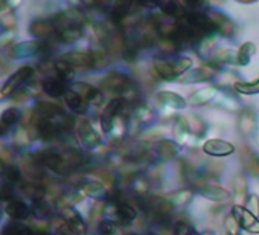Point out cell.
<instances>
[{
    "mask_svg": "<svg viewBox=\"0 0 259 235\" xmlns=\"http://www.w3.org/2000/svg\"><path fill=\"white\" fill-rule=\"evenodd\" d=\"M191 60L189 58H179L174 61H166V60H156L154 61V69L160 78L171 80L180 73H183L186 69L191 67Z\"/></svg>",
    "mask_w": 259,
    "mask_h": 235,
    "instance_id": "6da1fadb",
    "label": "cell"
},
{
    "mask_svg": "<svg viewBox=\"0 0 259 235\" xmlns=\"http://www.w3.org/2000/svg\"><path fill=\"white\" fill-rule=\"evenodd\" d=\"M232 215L236 220V223L239 224V227L251 232V233H257L259 232V221L256 220V217L247 211V208H242L239 205H235L232 208Z\"/></svg>",
    "mask_w": 259,
    "mask_h": 235,
    "instance_id": "7a4b0ae2",
    "label": "cell"
},
{
    "mask_svg": "<svg viewBox=\"0 0 259 235\" xmlns=\"http://www.w3.org/2000/svg\"><path fill=\"white\" fill-rule=\"evenodd\" d=\"M32 75H34V69H32L31 66H23V67H20V69H19L16 73H13V75L8 78V81L4 84V87H2L4 96L13 95V93L16 92V89H19V86L25 84Z\"/></svg>",
    "mask_w": 259,
    "mask_h": 235,
    "instance_id": "3957f363",
    "label": "cell"
},
{
    "mask_svg": "<svg viewBox=\"0 0 259 235\" xmlns=\"http://www.w3.org/2000/svg\"><path fill=\"white\" fill-rule=\"evenodd\" d=\"M125 105V102L120 98H114L108 102V105L105 107L102 116H101V126L104 132H111L113 130V123L116 120V116L119 113H122V107Z\"/></svg>",
    "mask_w": 259,
    "mask_h": 235,
    "instance_id": "277c9868",
    "label": "cell"
},
{
    "mask_svg": "<svg viewBox=\"0 0 259 235\" xmlns=\"http://www.w3.org/2000/svg\"><path fill=\"white\" fill-rule=\"evenodd\" d=\"M130 86L132 84V80L128 76L119 73V72H114V73H110L104 81H102V87L108 92H114V93H119L122 95Z\"/></svg>",
    "mask_w": 259,
    "mask_h": 235,
    "instance_id": "5b68a950",
    "label": "cell"
},
{
    "mask_svg": "<svg viewBox=\"0 0 259 235\" xmlns=\"http://www.w3.org/2000/svg\"><path fill=\"white\" fill-rule=\"evenodd\" d=\"M61 61L69 64L72 69H90L93 67V55L90 52H69L61 57Z\"/></svg>",
    "mask_w": 259,
    "mask_h": 235,
    "instance_id": "8992f818",
    "label": "cell"
},
{
    "mask_svg": "<svg viewBox=\"0 0 259 235\" xmlns=\"http://www.w3.org/2000/svg\"><path fill=\"white\" fill-rule=\"evenodd\" d=\"M78 136H79L81 144L89 150L98 147L101 142L99 135L93 130V127L90 126L89 121H79L78 123Z\"/></svg>",
    "mask_w": 259,
    "mask_h": 235,
    "instance_id": "52a82bcc",
    "label": "cell"
},
{
    "mask_svg": "<svg viewBox=\"0 0 259 235\" xmlns=\"http://www.w3.org/2000/svg\"><path fill=\"white\" fill-rule=\"evenodd\" d=\"M43 164L51 168L52 171L58 173V174H67L70 171L69 165L66 164L63 154H58L55 151H46L43 153Z\"/></svg>",
    "mask_w": 259,
    "mask_h": 235,
    "instance_id": "ba28073f",
    "label": "cell"
},
{
    "mask_svg": "<svg viewBox=\"0 0 259 235\" xmlns=\"http://www.w3.org/2000/svg\"><path fill=\"white\" fill-rule=\"evenodd\" d=\"M63 215L66 223L69 224L70 230L76 235H84L85 233V223L81 218V215L70 206H64L63 208Z\"/></svg>",
    "mask_w": 259,
    "mask_h": 235,
    "instance_id": "9c48e42d",
    "label": "cell"
},
{
    "mask_svg": "<svg viewBox=\"0 0 259 235\" xmlns=\"http://www.w3.org/2000/svg\"><path fill=\"white\" fill-rule=\"evenodd\" d=\"M48 48H49V46H48V45H43V43L25 42V43L17 45V46L13 49V57H14V58H26V57L35 55L37 52L48 51Z\"/></svg>",
    "mask_w": 259,
    "mask_h": 235,
    "instance_id": "30bf717a",
    "label": "cell"
},
{
    "mask_svg": "<svg viewBox=\"0 0 259 235\" xmlns=\"http://www.w3.org/2000/svg\"><path fill=\"white\" fill-rule=\"evenodd\" d=\"M233 145L226 142V141H220V139H210L204 144V151L207 154L212 156H227L233 153Z\"/></svg>",
    "mask_w": 259,
    "mask_h": 235,
    "instance_id": "8fae6325",
    "label": "cell"
},
{
    "mask_svg": "<svg viewBox=\"0 0 259 235\" xmlns=\"http://www.w3.org/2000/svg\"><path fill=\"white\" fill-rule=\"evenodd\" d=\"M41 86H43L45 93H48L52 98H60L61 95H66V92H67L64 81H61L60 78H55V76L46 78Z\"/></svg>",
    "mask_w": 259,
    "mask_h": 235,
    "instance_id": "7c38bea8",
    "label": "cell"
},
{
    "mask_svg": "<svg viewBox=\"0 0 259 235\" xmlns=\"http://www.w3.org/2000/svg\"><path fill=\"white\" fill-rule=\"evenodd\" d=\"M197 188L198 191L206 197V199H210V200H226L229 197V192L226 189H221L218 186H213V185H209V183H203V182H197Z\"/></svg>",
    "mask_w": 259,
    "mask_h": 235,
    "instance_id": "4fadbf2b",
    "label": "cell"
},
{
    "mask_svg": "<svg viewBox=\"0 0 259 235\" xmlns=\"http://www.w3.org/2000/svg\"><path fill=\"white\" fill-rule=\"evenodd\" d=\"M116 217L119 220V223L122 224H128L132 223L136 218V211L132 205H128L126 202L117 200L116 203Z\"/></svg>",
    "mask_w": 259,
    "mask_h": 235,
    "instance_id": "5bb4252c",
    "label": "cell"
},
{
    "mask_svg": "<svg viewBox=\"0 0 259 235\" xmlns=\"http://www.w3.org/2000/svg\"><path fill=\"white\" fill-rule=\"evenodd\" d=\"M29 208L25 202L22 200H10L7 205V214L11 218H17V220H23L29 215Z\"/></svg>",
    "mask_w": 259,
    "mask_h": 235,
    "instance_id": "9a60e30c",
    "label": "cell"
},
{
    "mask_svg": "<svg viewBox=\"0 0 259 235\" xmlns=\"http://www.w3.org/2000/svg\"><path fill=\"white\" fill-rule=\"evenodd\" d=\"M66 104L69 105L70 110H73L75 113H84L87 110V101H84L78 93H75L72 89L66 92Z\"/></svg>",
    "mask_w": 259,
    "mask_h": 235,
    "instance_id": "2e32d148",
    "label": "cell"
},
{
    "mask_svg": "<svg viewBox=\"0 0 259 235\" xmlns=\"http://www.w3.org/2000/svg\"><path fill=\"white\" fill-rule=\"evenodd\" d=\"M29 31L37 38H48V37H51V35H54L57 32L54 25L49 23V22H35V23L31 25Z\"/></svg>",
    "mask_w": 259,
    "mask_h": 235,
    "instance_id": "e0dca14e",
    "label": "cell"
},
{
    "mask_svg": "<svg viewBox=\"0 0 259 235\" xmlns=\"http://www.w3.org/2000/svg\"><path fill=\"white\" fill-rule=\"evenodd\" d=\"M210 19H212V22L215 23V26L221 31L223 35L229 37V35L233 34V31H235L233 23H232L226 16H223V14H210Z\"/></svg>",
    "mask_w": 259,
    "mask_h": 235,
    "instance_id": "ac0fdd59",
    "label": "cell"
},
{
    "mask_svg": "<svg viewBox=\"0 0 259 235\" xmlns=\"http://www.w3.org/2000/svg\"><path fill=\"white\" fill-rule=\"evenodd\" d=\"M157 151L160 154V158L169 161L172 158H176L179 154V145L172 141H160L159 142V147H157Z\"/></svg>",
    "mask_w": 259,
    "mask_h": 235,
    "instance_id": "d6986e66",
    "label": "cell"
},
{
    "mask_svg": "<svg viewBox=\"0 0 259 235\" xmlns=\"http://www.w3.org/2000/svg\"><path fill=\"white\" fill-rule=\"evenodd\" d=\"M254 123H256V120H254L253 113L244 111V113L241 114V118H239V130L242 132L244 136H248V135L254 130V126H256Z\"/></svg>",
    "mask_w": 259,
    "mask_h": 235,
    "instance_id": "ffe728a7",
    "label": "cell"
},
{
    "mask_svg": "<svg viewBox=\"0 0 259 235\" xmlns=\"http://www.w3.org/2000/svg\"><path fill=\"white\" fill-rule=\"evenodd\" d=\"M82 191H84V194H87V195H90L93 199H102L107 194L104 185L98 183V182H87V183H84L82 185Z\"/></svg>",
    "mask_w": 259,
    "mask_h": 235,
    "instance_id": "44dd1931",
    "label": "cell"
},
{
    "mask_svg": "<svg viewBox=\"0 0 259 235\" xmlns=\"http://www.w3.org/2000/svg\"><path fill=\"white\" fill-rule=\"evenodd\" d=\"M174 235H201V233H198L189 221L179 220L174 224Z\"/></svg>",
    "mask_w": 259,
    "mask_h": 235,
    "instance_id": "7402d4cb",
    "label": "cell"
},
{
    "mask_svg": "<svg viewBox=\"0 0 259 235\" xmlns=\"http://www.w3.org/2000/svg\"><path fill=\"white\" fill-rule=\"evenodd\" d=\"M159 99L165 104H169L172 107H185V99L180 98L177 93H171V92H162L159 93Z\"/></svg>",
    "mask_w": 259,
    "mask_h": 235,
    "instance_id": "603a6c76",
    "label": "cell"
},
{
    "mask_svg": "<svg viewBox=\"0 0 259 235\" xmlns=\"http://www.w3.org/2000/svg\"><path fill=\"white\" fill-rule=\"evenodd\" d=\"M244 165L247 167V170L251 174L259 177V158L254 153H251V151L244 153Z\"/></svg>",
    "mask_w": 259,
    "mask_h": 235,
    "instance_id": "cb8c5ba5",
    "label": "cell"
},
{
    "mask_svg": "<svg viewBox=\"0 0 259 235\" xmlns=\"http://www.w3.org/2000/svg\"><path fill=\"white\" fill-rule=\"evenodd\" d=\"M5 235H32V230L28 226L14 221L5 227Z\"/></svg>",
    "mask_w": 259,
    "mask_h": 235,
    "instance_id": "d4e9b609",
    "label": "cell"
},
{
    "mask_svg": "<svg viewBox=\"0 0 259 235\" xmlns=\"http://www.w3.org/2000/svg\"><path fill=\"white\" fill-rule=\"evenodd\" d=\"M20 120V113L16 108H8L2 113V118H0V123H2L4 127H10L16 123H19Z\"/></svg>",
    "mask_w": 259,
    "mask_h": 235,
    "instance_id": "484cf974",
    "label": "cell"
},
{
    "mask_svg": "<svg viewBox=\"0 0 259 235\" xmlns=\"http://www.w3.org/2000/svg\"><path fill=\"white\" fill-rule=\"evenodd\" d=\"M163 13L168 14V16H172V17H176L179 20L182 17H185V14H186V11L183 10V7L180 4H177V2H168V4H165L163 5Z\"/></svg>",
    "mask_w": 259,
    "mask_h": 235,
    "instance_id": "4316f807",
    "label": "cell"
},
{
    "mask_svg": "<svg viewBox=\"0 0 259 235\" xmlns=\"http://www.w3.org/2000/svg\"><path fill=\"white\" fill-rule=\"evenodd\" d=\"M81 34H82L81 32V28L72 26V28H69V29H66L64 32L60 34V40L64 42V43H67V45H70V43H75L81 37Z\"/></svg>",
    "mask_w": 259,
    "mask_h": 235,
    "instance_id": "83f0119b",
    "label": "cell"
},
{
    "mask_svg": "<svg viewBox=\"0 0 259 235\" xmlns=\"http://www.w3.org/2000/svg\"><path fill=\"white\" fill-rule=\"evenodd\" d=\"M212 76L210 70L207 69H198V70H194L192 73H188L186 76L182 78V81H186V83H191V81H204V80H209Z\"/></svg>",
    "mask_w": 259,
    "mask_h": 235,
    "instance_id": "f1b7e54d",
    "label": "cell"
},
{
    "mask_svg": "<svg viewBox=\"0 0 259 235\" xmlns=\"http://www.w3.org/2000/svg\"><path fill=\"white\" fill-rule=\"evenodd\" d=\"M254 54V45L253 43H247L244 45L239 52H238V63L239 64H247L250 61V57Z\"/></svg>",
    "mask_w": 259,
    "mask_h": 235,
    "instance_id": "f546056e",
    "label": "cell"
},
{
    "mask_svg": "<svg viewBox=\"0 0 259 235\" xmlns=\"http://www.w3.org/2000/svg\"><path fill=\"white\" fill-rule=\"evenodd\" d=\"M223 235H239V224L236 223V220L233 218V215H229L224 220Z\"/></svg>",
    "mask_w": 259,
    "mask_h": 235,
    "instance_id": "4dcf8cb0",
    "label": "cell"
},
{
    "mask_svg": "<svg viewBox=\"0 0 259 235\" xmlns=\"http://www.w3.org/2000/svg\"><path fill=\"white\" fill-rule=\"evenodd\" d=\"M213 93H215L213 89H203V90H200V92L192 95L191 102L192 104H204V102H207L213 96Z\"/></svg>",
    "mask_w": 259,
    "mask_h": 235,
    "instance_id": "1f68e13d",
    "label": "cell"
},
{
    "mask_svg": "<svg viewBox=\"0 0 259 235\" xmlns=\"http://www.w3.org/2000/svg\"><path fill=\"white\" fill-rule=\"evenodd\" d=\"M32 212H34L38 218H45V217H48V215L51 214V208H49V205H48L43 199H40V200H35V202H34Z\"/></svg>",
    "mask_w": 259,
    "mask_h": 235,
    "instance_id": "d6a6232c",
    "label": "cell"
},
{
    "mask_svg": "<svg viewBox=\"0 0 259 235\" xmlns=\"http://www.w3.org/2000/svg\"><path fill=\"white\" fill-rule=\"evenodd\" d=\"M235 89H236L238 92L247 93V95L257 93V92H259V80L251 81V83H236V84H235Z\"/></svg>",
    "mask_w": 259,
    "mask_h": 235,
    "instance_id": "836d02e7",
    "label": "cell"
},
{
    "mask_svg": "<svg viewBox=\"0 0 259 235\" xmlns=\"http://www.w3.org/2000/svg\"><path fill=\"white\" fill-rule=\"evenodd\" d=\"M75 93H78L84 101H87L89 102V98H90V95L93 93V87H90L89 84H84V83H76L75 86H73V89H72Z\"/></svg>",
    "mask_w": 259,
    "mask_h": 235,
    "instance_id": "e575fe53",
    "label": "cell"
},
{
    "mask_svg": "<svg viewBox=\"0 0 259 235\" xmlns=\"http://www.w3.org/2000/svg\"><path fill=\"white\" fill-rule=\"evenodd\" d=\"M157 42V35L150 29V31H145L142 35H141V42H139V46H144V48H151L154 46Z\"/></svg>",
    "mask_w": 259,
    "mask_h": 235,
    "instance_id": "d590c367",
    "label": "cell"
},
{
    "mask_svg": "<svg viewBox=\"0 0 259 235\" xmlns=\"http://www.w3.org/2000/svg\"><path fill=\"white\" fill-rule=\"evenodd\" d=\"M66 16L70 19V22H72L73 25H76V26H79V28H81V25L85 22V16H84V13L79 11V10H69V11L66 13Z\"/></svg>",
    "mask_w": 259,
    "mask_h": 235,
    "instance_id": "8d00e7d4",
    "label": "cell"
},
{
    "mask_svg": "<svg viewBox=\"0 0 259 235\" xmlns=\"http://www.w3.org/2000/svg\"><path fill=\"white\" fill-rule=\"evenodd\" d=\"M98 229H99V232H101L102 235H113L114 230H116V224H114V221L102 220V221L99 223Z\"/></svg>",
    "mask_w": 259,
    "mask_h": 235,
    "instance_id": "74e56055",
    "label": "cell"
},
{
    "mask_svg": "<svg viewBox=\"0 0 259 235\" xmlns=\"http://www.w3.org/2000/svg\"><path fill=\"white\" fill-rule=\"evenodd\" d=\"M159 48H160L163 52H166V54H172V52L179 51V45H177L176 40H165V38H163V40L159 43Z\"/></svg>",
    "mask_w": 259,
    "mask_h": 235,
    "instance_id": "f35d334b",
    "label": "cell"
},
{
    "mask_svg": "<svg viewBox=\"0 0 259 235\" xmlns=\"http://www.w3.org/2000/svg\"><path fill=\"white\" fill-rule=\"evenodd\" d=\"M93 55V67H98V69H102V67H105L107 66V57H105V54L102 52V51H99V52H93L92 54Z\"/></svg>",
    "mask_w": 259,
    "mask_h": 235,
    "instance_id": "ab89813d",
    "label": "cell"
},
{
    "mask_svg": "<svg viewBox=\"0 0 259 235\" xmlns=\"http://www.w3.org/2000/svg\"><path fill=\"white\" fill-rule=\"evenodd\" d=\"M247 211H250L254 217L259 215V199H257V195H251L247 200Z\"/></svg>",
    "mask_w": 259,
    "mask_h": 235,
    "instance_id": "60d3db41",
    "label": "cell"
},
{
    "mask_svg": "<svg viewBox=\"0 0 259 235\" xmlns=\"http://www.w3.org/2000/svg\"><path fill=\"white\" fill-rule=\"evenodd\" d=\"M136 116L139 118L141 121H148V120H151V111H150V108H147V107H139L138 110H136Z\"/></svg>",
    "mask_w": 259,
    "mask_h": 235,
    "instance_id": "b9f144b4",
    "label": "cell"
},
{
    "mask_svg": "<svg viewBox=\"0 0 259 235\" xmlns=\"http://www.w3.org/2000/svg\"><path fill=\"white\" fill-rule=\"evenodd\" d=\"M29 141H31V138H29V135H28L26 132H19V133H17V136H16V144H17V145H20V147L28 145V144H29Z\"/></svg>",
    "mask_w": 259,
    "mask_h": 235,
    "instance_id": "7bdbcfd3",
    "label": "cell"
},
{
    "mask_svg": "<svg viewBox=\"0 0 259 235\" xmlns=\"http://www.w3.org/2000/svg\"><path fill=\"white\" fill-rule=\"evenodd\" d=\"M89 102L90 104H93V105H99L101 102H102V93L99 92V90H93V93L90 95V98H89Z\"/></svg>",
    "mask_w": 259,
    "mask_h": 235,
    "instance_id": "ee69618b",
    "label": "cell"
},
{
    "mask_svg": "<svg viewBox=\"0 0 259 235\" xmlns=\"http://www.w3.org/2000/svg\"><path fill=\"white\" fill-rule=\"evenodd\" d=\"M5 173H7V177H8L10 180H13V182H17V180L20 179V171H19L17 168H14V167L8 168Z\"/></svg>",
    "mask_w": 259,
    "mask_h": 235,
    "instance_id": "f6af8a7d",
    "label": "cell"
},
{
    "mask_svg": "<svg viewBox=\"0 0 259 235\" xmlns=\"http://www.w3.org/2000/svg\"><path fill=\"white\" fill-rule=\"evenodd\" d=\"M0 197H2V199H11V189L8 186H4L2 192H0Z\"/></svg>",
    "mask_w": 259,
    "mask_h": 235,
    "instance_id": "bcb514c9",
    "label": "cell"
},
{
    "mask_svg": "<svg viewBox=\"0 0 259 235\" xmlns=\"http://www.w3.org/2000/svg\"><path fill=\"white\" fill-rule=\"evenodd\" d=\"M4 133H5V130H4V129H2V127H0V136H2V135H4Z\"/></svg>",
    "mask_w": 259,
    "mask_h": 235,
    "instance_id": "7dc6e473",
    "label": "cell"
},
{
    "mask_svg": "<svg viewBox=\"0 0 259 235\" xmlns=\"http://www.w3.org/2000/svg\"><path fill=\"white\" fill-rule=\"evenodd\" d=\"M4 98H5V96H4V93H2V92H0V101H2Z\"/></svg>",
    "mask_w": 259,
    "mask_h": 235,
    "instance_id": "c3c4849f",
    "label": "cell"
},
{
    "mask_svg": "<svg viewBox=\"0 0 259 235\" xmlns=\"http://www.w3.org/2000/svg\"><path fill=\"white\" fill-rule=\"evenodd\" d=\"M148 235H156V233H148Z\"/></svg>",
    "mask_w": 259,
    "mask_h": 235,
    "instance_id": "681fc988",
    "label": "cell"
},
{
    "mask_svg": "<svg viewBox=\"0 0 259 235\" xmlns=\"http://www.w3.org/2000/svg\"><path fill=\"white\" fill-rule=\"evenodd\" d=\"M130 235H136V233H130Z\"/></svg>",
    "mask_w": 259,
    "mask_h": 235,
    "instance_id": "f907efd6",
    "label": "cell"
},
{
    "mask_svg": "<svg viewBox=\"0 0 259 235\" xmlns=\"http://www.w3.org/2000/svg\"><path fill=\"white\" fill-rule=\"evenodd\" d=\"M0 73H2V69H0Z\"/></svg>",
    "mask_w": 259,
    "mask_h": 235,
    "instance_id": "816d5d0a",
    "label": "cell"
},
{
    "mask_svg": "<svg viewBox=\"0 0 259 235\" xmlns=\"http://www.w3.org/2000/svg\"><path fill=\"white\" fill-rule=\"evenodd\" d=\"M38 235H43V233H38Z\"/></svg>",
    "mask_w": 259,
    "mask_h": 235,
    "instance_id": "f5cc1de1",
    "label": "cell"
}]
</instances>
